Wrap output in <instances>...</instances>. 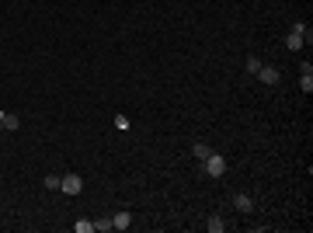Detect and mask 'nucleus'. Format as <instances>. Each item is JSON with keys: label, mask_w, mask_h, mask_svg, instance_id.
<instances>
[{"label": "nucleus", "mask_w": 313, "mask_h": 233, "mask_svg": "<svg viewBox=\"0 0 313 233\" xmlns=\"http://www.w3.org/2000/svg\"><path fill=\"white\" fill-rule=\"evenodd\" d=\"M46 188H49V191H59V178L49 174V178H46Z\"/></svg>", "instance_id": "13"}, {"label": "nucleus", "mask_w": 313, "mask_h": 233, "mask_svg": "<svg viewBox=\"0 0 313 233\" xmlns=\"http://www.w3.org/2000/svg\"><path fill=\"white\" fill-rule=\"evenodd\" d=\"M0 122H4V129H7V132H14V129L21 126V119H18L14 111H0Z\"/></svg>", "instance_id": "6"}, {"label": "nucleus", "mask_w": 313, "mask_h": 233, "mask_svg": "<svg viewBox=\"0 0 313 233\" xmlns=\"http://www.w3.org/2000/svg\"><path fill=\"white\" fill-rule=\"evenodd\" d=\"M233 206H237V212H251L254 209V199L247 195V191H237V195H233Z\"/></svg>", "instance_id": "4"}, {"label": "nucleus", "mask_w": 313, "mask_h": 233, "mask_svg": "<svg viewBox=\"0 0 313 233\" xmlns=\"http://www.w3.org/2000/svg\"><path fill=\"white\" fill-rule=\"evenodd\" d=\"M73 230H77V233H91V230H94V223H91V219H77V223H73Z\"/></svg>", "instance_id": "10"}, {"label": "nucleus", "mask_w": 313, "mask_h": 233, "mask_svg": "<svg viewBox=\"0 0 313 233\" xmlns=\"http://www.w3.org/2000/svg\"><path fill=\"white\" fill-rule=\"evenodd\" d=\"M303 28H306L303 21H296V25H292V31L286 35V49H292V52H299V49H303Z\"/></svg>", "instance_id": "3"}, {"label": "nucleus", "mask_w": 313, "mask_h": 233, "mask_svg": "<svg viewBox=\"0 0 313 233\" xmlns=\"http://www.w3.org/2000/svg\"><path fill=\"white\" fill-rule=\"evenodd\" d=\"M59 191H63V195H80V191H84L80 174H63L59 178Z\"/></svg>", "instance_id": "2"}, {"label": "nucleus", "mask_w": 313, "mask_h": 233, "mask_svg": "<svg viewBox=\"0 0 313 233\" xmlns=\"http://www.w3.org/2000/svg\"><path fill=\"white\" fill-rule=\"evenodd\" d=\"M94 230H101V233H108V230H115V226H111V219L104 216V219H94Z\"/></svg>", "instance_id": "11"}, {"label": "nucleus", "mask_w": 313, "mask_h": 233, "mask_svg": "<svg viewBox=\"0 0 313 233\" xmlns=\"http://www.w3.org/2000/svg\"><path fill=\"white\" fill-rule=\"evenodd\" d=\"M111 226H115V230H129V226H132V216H129V212H115V216H111Z\"/></svg>", "instance_id": "7"}, {"label": "nucleus", "mask_w": 313, "mask_h": 233, "mask_svg": "<svg viewBox=\"0 0 313 233\" xmlns=\"http://www.w3.org/2000/svg\"><path fill=\"white\" fill-rule=\"evenodd\" d=\"M202 164H206L202 171H206L209 178H223V174H226V160H223V153H216V150L209 153V157H206Z\"/></svg>", "instance_id": "1"}, {"label": "nucleus", "mask_w": 313, "mask_h": 233, "mask_svg": "<svg viewBox=\"0 0 313 233\" xmlns=\"http://www.w3.org/2000/svg\"><path fill=\"white\" fill-rule=\"evenodd\" d=\"M258 77H261V84H279V70H275V66H264V63H261Z\"/></svg>", "instance_id": "5"}, {"label": "nucleus", "mask_w": 313, "mask_h": 233, "mask_svg": "<svg viewBox=\"0 0 313 233\" xmlns=\"http://www.w3.org/2000/svg\"><path fill=\"white\" fill-rule=\"evenodd\" d=\"M191 153H195V160H206L209 153H212V146H209V143H195V146H191Z\"/></svg>", "instance_id": "8"}, {"label": "nucleus", "mask_w": 313, "mask_h": 233, "mask_svg": "<svg viewBox=\"0 0 313 233\" xmlns=\"http://www.w3.org/2000/svg\"><path fill=\"white\" fill-rule=\"evenodd\" d=\"M206 226H209V233H223V230H226L223 216H209V219H206Z\"/></svg>", "instance_id": "9"}, {"label": "nucleus", "mask_w": 313, "mask_h": 233, "mask_svg": "<svg viewBox=\"0 0 313 233\" xmlns=\"http://www.w3.org/2000/svg\"><path fill=\"white\" fill-rule=\"evenodd\" d=\"M0 129H4V122H0Z\"/></svg>", "instance_id": "14"}, {"label": "nucleus", "mask_w": 313, "mask_h": 233, "mask_svg": "<svg viewBox=\"0 0 313 233\" xmlns=\"http://www.w3.org/2000/svg\"><path fill=\"white\" fill-rule=\"evenodd\" d=\"M258 70H261V59L251 56V59H247V73H258Z\"/></svg>", "instance_id": "12"}]
</instances>
